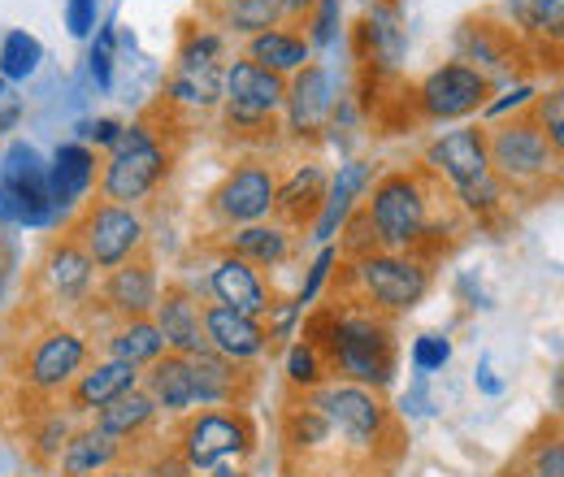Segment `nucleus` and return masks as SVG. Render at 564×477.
Instances as JSON below:
<instances>
[{
    "instance_id": "nucleus-18",
    "label": "nucleus",
    "mask_w": 564,
    "mask_h": 477,
    "mask_svg": "<svg viewBox=\"0 0 564 477\" xmlns=\"http://www.w3.org/2000/svg\"><path fill=\"white\" fill-rule=\"evenodd\" d=\"M286 118L295 135H317L326 127V118L335 113V91H330V74L322 66H304L295 74V83L286 87Z\"/></svg>"
},
{
    "instance_id": "nucleus-20",
    "label": "nucleus",
    "mask_w": 564,
    "mask_h": 477,
    "mask_svg": "<svg viewBox=\"0 0 564 477\" xmlns=\"http://www.w3.org/2000/svg\"><path fill=\"white\" fill-rule=\"evenodd\" d=\"M143 395L165 412L196 409V382H192V356L161 351L143 373Z\"/></svg>"
},
{
    "instance_id": "nucleus-12",
    "label": "nucleus",
    "mask_w": 564,
    "mask_h": 477,
    "mask_svg": "<svg viewBox=\"0 0 564 477\" xmlns=\"http://www.w3.org/2000/svg\"><path fill=\"white\" fill-rule=\"evenodd\" d=\"M274 192H279V183L265 165H239L213 192V213L221 221H235V226H257L274 208Z\"/></svg>"
},
{
    "instance_id": "nucleus-8",
    "label": "nucleus",
    "mask_w": 564,
    "mask_h": 477,
    "mask_svg": "<svg viewBox=\"0 0 564 477\" xmlns=\"http://www.w3.org/2000/svg\"><path fill=\"white\" fill-rule=\"evenodd\" d=\"M74 243L87 252V261L96 270H118L122 261H131L143 243V221L122 205H91L78 226H74Z\"/></svg>"
},
{
    "instance_id": "nucleus-24",
    "label": "nucleus",
    "mask_w": 564,
    "mask_h": 477,
    "mask_svg": "<svg viewBox=\"0 0 564 477\" xmlns=\"http://www.w3.org/2000/svg\"><path fill=\"white\" fill-rule=\"evenodd\" d=\"M122 456V443L105 430H83L62 447V474L66 477H100Z\"/></svg>"
},
{
    "instance_id": "nucleus-7",
    "label": "nucleus",
    "mask_w": 564,
    "mask_h": 477,
    "mask_svg": "<svg viewBox=\"0 0 564 477\" xmlns=\"http://www.w3.org/2000/svg\"><path fill=\"white\" fill-rule=\"evenodd\" d=\"M313 404L322 409L330 434H344L352 447H378L391 430V412L382 404V395L373 387H360V382H330V387H317Z\"/></svg>"
},
{
    "instance_id": "nucleus-37",
    "label": "nucleus",
    "mask_w": 564,
    "mask_h": 477,
    "mask_svg": "<svg viewBox=\"0 0 564 477\" xmlns=\"http://www.w3.org/2000/svg\"><path fill=\"white\" fill-rule=\"evenodd\" d=\"M286 373H291L295 387H317L322 382V356L308 343H295L291 356H286Z\"/></svg>"
},
{
    "instance_id": "nucleus-48",
    "label": "nucleus",
    "mask_w": 564,
    "mask_h": 477,
    "mask_svg": "<svg viewBox=\"0 0 564 477\" xmlns=\"http://www.w3.org/2000/svg\"><path fill=\"white\" fill-rule=\"evenodd\" d=\"M525 96H530V87H517V91H508V100H499V105H491V113H495V118H499V113H503L508 105H521Z\"/></svg>"
},
{
    "instance_id": "nucleus-30",
    "label": "nucleus",
    "mask_w": 564,
    "mask_h": 477,
    "mask_svg": "<svg viewBox=\"0 0 564 477\" xmlns=\"http://www.w3.org/2000/svg\"><path fill=\"white\" fill-rule=\"evenodd\" d=\"M152 416H156V404L135 387V391H122L118 400H109V404L100 409L96 430H105V434H113V438H131V434H140Z\"/></svg>"
},
{
    "instance_id": "nucleus-42",
    "label": "nucleus",
    "mask_w": 564,
    "mask_h": 477,
    "mask_svg": "<svg viewBox=\"0 0 564 477\" xmlns=\"http://www.w3.org/2000/svg\"><path fill=\"white\" fill-rule=\"evenodd\" d=\"M330 265H335V252H330V248H322V257L313 261V273H308V282L300 286V300H295L300 308L317 300V291H322V282H326V270H330Z\"/></svg>"
},
{
    "instance_id": "nucleus-10",
    "label": "nucleus",
    "mask_w": 564,
    "mask_h": 477,
    "mask_svg": "<svg viewBox=\"0 0 564 477\" xmlns=\"http://www.w3.org/2000/svg\"><path fill=\"white\" fill-rule=\"evenodd\" d=\"M491 96V83L478 66H465V62H452V66H438L422 87H417V100H422V113L430 122H452V118H469L487 105Z\"/></svg>"
},
{
    "instance_id": "nucleus-46",
    "label": "nucleus",
    "mask_w": 564,
    "mask_h": 477,
    "mask_svg": "<svg viewBox=\"0 0 564 477\" xmlns=\"http://www.w3.org/2000/svg\"><path fill=\"white\" fill-rule=\"evenodd\" d=\"M83 135H91L96 143H118L122 127H118V122H87V127H83Z\"/></svg>"
},
{
    "instance_id": "nucleus-51",
    "label": "nucleus",
    "mask_w": 564,
    "mask_h": 477,
    "mask_svg": "<svg viewBox=\"0 0 564 477\" xmlns=\"http://www.w3.org/2000/svg\"><path fill=\"white\" fill-rule=\"evenodd\" d=\"M100 477H143V474H135V469H109V474H100Z\"/></svg>"
},
{
    "instance_id": "nucleus-33",
    "label": "nucleus",
    "mask_w": 564,
    "mask_h": 477,
    "mask_svg": "<svg viewBox=\"0 0 564 477\" xmlns=\"http://www.w3.org/2000/svg\"><path fill=\"white\" fill-rule=\"evenodd\" d=\"M279 4L274 0H230L226 4V26L235 31H248V35H261V31H274L279 26Z\"/></svg>"
},
{
    "instance_id": "nucleus-25",
    "label": "nucleus",
    "mask_w": 564,
    "mask_h": 477,
    "mask_svg": "<svg viewBox=\"0 0 564 477\" xmlns=\"http://www.w3.org/2000/svg\"><path fill=\"white\" fill-rule=\"evenodd\" d=\"M135 382H140V369H135V365H127V360H105V365L78 373L70 400H74V409H105V404L118 400L122 391H135Z\"/></svg>"
},
{
    "instance_id": "nucleus-5",
    "label": "nucleus",
    "mask_w": 564,
    "mask_h": 477,
    "mask_svg": "<svg viewBox=\"0 0 564 477\" xmlns=\"http://www.w3.org/2000/svg\"><path fill=\"white\" fill-rule=\"evenodd\" d=\"M252 443H257V430H252V416L243 409L196 412L178 430L183 469H221L230 460H243L252 452Z\"/></svg>"
},
{
    "instance_id": "nucleus-14",
    "label": "nucleus",
    "mask_w": 564,
    "mask_h": 477,
    "mask_svg": "<svg viewBox=\"0 0 564 477\" xmlns=\"http://www.w3.org/2000/svg\"><path fill=\"white\" fill-rule=\"evenodd\" d=\"M221 40L217 35H200L183 48L178 69H174V83H170V96L183 100V105H196V109H209L213 100L221 96Z\"/></svg>"
},
{
    "instance_id": "nucleus-2",
    "label": "nucleus",
    "mask_w": 564,
    "mask_h": 477,
    "mask_svg": "<svg viewBox=\"0 0 564 477\" xmlns=\"http://www.w3.org/2000/svg\"><path fill=\"white\" fill-rule=\"evenodd\" d=\"M369 221L378 235V248L413 252L430 235V192L417 174H387L369 196Z\"/></svg>"
},
{
    "instance_id": "nucleus-13",
    "label": "nucleus",
    "mask_w": 564,
    "mask_h": 477,
    "mask_svg": "<svg viewBox=\"0 0 564 477\" xmlns=\"http://www.w3.org/2000/svg\"><path fill=\"white\" fill-rule=\"evenodd\" d=\"M83 360H87V343L74 330H48L26 356V382L35 391H62L83 373Z\"/></svg>"
},
{
    "instance_id": "nucleus-19",
    "label": "nucleus",
    "mask_w": 564,
    "mask_h": 477,
    "mask_svg": "<svg viewBox=\"0 0 564 477\" xmlns=\"http://www.w3.org/2000/svg\"><path fill=\"white\" fill-rule=\"evenodd\" d=\"M156 295H161V286H156V270H152L148 257H131V261H122L105 278V304L113 313H122L127 322L148 317L156 308Z\"/></svg>"
},
{
    "instance_id": "nucleus-29",
    "label": "nucleus",
    "mask_w": 564,
    "mask_h": 477,
    "mask_svg": "<svg viewBox=\"0 0 564 477\" xmlns=\"http://www.w3.org/2000/svg\"><path fill=\"white\" fill-rule=\"evenodd\" d=\"M291 252V239L282 226H243L230 235V257L248 261V265H279Z\"/></svg>"
},
{
    "instance_id": "nucleus-38",
    "label": "nucleus",
    "mask_w": 564,
    "mask_h": 477,
    "mask_svg": "<svg viewBox=\"0 0 564 477\" xmlns=\"http://www.w3.org/2000/svg\"><path fill=\"white\" fill-rule=\"evenodd\" d=\"M348 257H373L378 252V235H373V221H369V213L365 208H356V213H348Z\"/></svg>"
},
{
    "instance_id": "nucleus-9",
    "label": "nucleus",
    "mask_w": 564,
    "mask_h": 477,
    "mask_svg": "<svg viewBox=\"0 0 564 477\" xmlns=\"http://www.w3.org/2000/svg\"><path fill=\"white\" fill-rule=\"evenodd\" d=\"M356 278L365 286V295L387 308V313H409L417 308L430 291V270H425L417 257H400V252H373V257H360Z\"/></svg>"
},
{
    "instance_id": "nucleus-23",
    "label": "nucleus",
    "mask_w": 564,
    "mask_h": 477,
    "mask_svg": "<svg viewBox=\"0 0 564 477\" xmlns=\"http://www.w3.org/2000/svg\"><path fill=\"white\" fill-rule=\"evenodd\" d=\"M96 183V156L83 143L57 148L53 165H48V196L57 208H70L87 196V187Z\"/></svg>"
},
{
    "instance_id": "nucleus-1",
    "label": "nucleus",
    "mask_w": 564,
    "mask_h": 477,
    "mask_svg": "<svg viewBox=\"0 0 564 477\" xmlns=\"http://www.w3.org/2000/svg\"><path fill=\"white\" fill-rule=\"evenodd\" d=\"M330 356L335 369L348 373V382L360 387H387L391 373H395V339H391V326L382 317H369V313H348L339 317L335 308V326L326 343L317 347V356Z\"/></svg>"
},
{
    "instance_id": "nucleus-34",
    "label": "nucleus",
    "mask_w": 564,
    "mask_h": 477,
    "mask_svg": "<svg viewBox=\"0 0 564 477\" xmlns=\"http://www.w3.org/2000/svg\"><path fill=\"white\" fill-rule=\"evenodd\" d=\"M326 438H330V425H326V416H322V409L313 400L304 409L295 404V409L286 412V443L291 447H317Z\"/></svg>"
},
{
    "instance_id": "nucleus-39",
    "label": "nucleus",
    "mask_w": 564,
    "mask_h": 477,
    "mask_svg": "<svg viewBox=\"0 0 564 477\" xmlns=\"http://www.w3.org/2000/svg\"><path fill=\"white\" fill-rule=\"evenodd\" d=\"M525 22L552 40H561V26H564V0H534V9L525 13Z\"/></svg>"
},
{
    "instance_id": "nucleus-27",
    "label": "nucleus",
    "mask_w": 564,
    "mask_h": 477,
    "mask_svg": "<svg viewBox=\"0 0 564 477\" xmlns=\"http://www.w3.org/2000/svg\"><path fill=\"white\" fill-rule=\"evenodd\" d=\"M248 62H257L261 69H274V74H291V69H304L308 44L291 31H261V35L248 40Z\"/></svg>"
},
{
    "instance_id": "nucleus-44",
    "label": "nucleus",
    "mask_w": 564,
    "mask_h": 477,
    "mask_svg": "<svg viewBox=\"0 0 564 477\" xmlns=\"http://www.w3.org/2000/svg\"><path fill=\"white\" fill-rule=\"evenodd\" d=\"M109 66H113V31H100V44L91 48V74L100 87H109Z\"/></svg>"
},
{
    "instance_id": "nucleus-43",
    "label": "nucleus",
    "mask_w": 564,
    "mask_h": 477,
    "mask_svg": "<svg viewBox=\"0 0 564 477\" xmlns=\"http://www.w3.org/2000/svg\"><path fill=\"white\" fill-rule=\"evenodd\" d=\"M66 26H70V35H91V26H96V0H70L66 4Z\"/></svg>"
},
{
    "instance_id": "nucleus-47",
    "label": "nucleus",
    "mask_w": 564,
    "mask_h": 477,
    "mask_svg": "<svg viewBox=\"0 0 564 477\" xmlns=\"http://www.w3.org/2000/svg\"><path fill=\"white\" fill-rule=\"evenodd\" d=\"M274 4H279V13H295V18H304L317 0H274Z\"/></svg>"
},
{
    "instance_id": "nucleus-17",
    "label": "nucleus",
    "mask_w": 564,
    "mask_h": 477,
    "mask_svg": "<svg viewBox=\"0 0 564 477\" xmlns=\"http://www.w3.org/2000/svg\"><path fill=\"white\" fill-rule=\"evenodd\" d=\"M200 322H205L209 351L226 356V360H252V356L265 351V330H261V322L248 317V313H235V308H226V304H209V308L200 313Z\"/></svg>"
},
{
    "instance_id": "nucleus-16",
    "label": "nucleus",
    "mask_w": 564,
    "mask_h": 477,
    "mask_svg": "<svg viewBox=\"0 0 564 477\" xmlns=\"http://www.w3.org/2000/svg\"><path fill=\"white\" fill-rule=\"evenodd\" d=\"M192 382H196V404L200 409H243L248 391H252V373L235 369V360L217 356V351H200L192 356Z\"/></svg>"
},
{
    "instance_id": "nucleus-22",
    "label": "nucleus",
    "mask_w": 564,
    "mask_h": 477,
    "mask_svg": "<svg viewBox=\"0 0 564 477\" xmlns=\"http://www.w3.org/2000/svg\"><path fill=\"white\" fill-rule=\"evenodd\" d=\"M326 187H330L326 170L304 165V170H295V174H291V183H286V187L274 192V208H270V213H279L286 226H308V221H317V213H322Z\"/></svg>"
},
{
    "instance_id": "nucleus-40",
    "label": "nucleus",
    "mask_w": 564,
    "mask_h": 477,
    "mask_svg": "<svg viewBox=\"0 0 564 477\" xmlns=\"http://www.w3.org/2000/svg\"><path fill=\"white\" fill-rule=\"evenodd\" d=\"M447 356H452V343L438 339V335H422V339L413 343V365L425 369V373H430V369H443Z\"/></svg>"
},
{
    "instance_id": "nucleus-31",
    "label": "nucleus",
    "mask_w": 564,
    "mask_h": 477,
    "mask_svg": "<svg viewBox=\"0 0 564 477\" xmlns=\"http://www.w3.org/2000/svg\"><path fill=\"white\" fill-rule=\"evenodd\" d=\"M91 261H87V252L66 239V243H57L53 248V257H48V282H53V291L62 295V300H78L87 286H91Z\"/></svg>"
},
{
    "instance_id": "nucleus-35",
    "label": "nucleus",
    "mask_w": 564,
    "mask_h": 477,
    "mask_svg": "<svg viewBox=\"0 0 564 477\" xmlns=\"http://www.w3.org/2000/svg\"><path fill=\"white\" fill-rule=\"evenodd\" d=\"M530 118L539 122V131L547 135V143L561 152V143H564V96L561 91L539 96V100H534V109H530Z\"/></svg>"
},
{
    "instance_id": "nucleus-36",
    "label": "nucleus",
    "mask_w": 564,
    "mask_h": 477,
    "mask_svg": "<svg viewBox=\"0 0 564 477\" xmlns=\"http://www.w3.org/2000/svg\"><path fill=\"white\" fill-rule=\"evenodd\" d=\"M525 477H564V447L556 430H552V438H543V443L530 452Z\"/></svg>"
},
{
    "instance_id": "nucleus-28",
    "label": "nucleus",
    "mask_w": 564,
    "mask_h": 477,
    "mask_svg": "<svg viewBox=\"0 0 564 477\" xmlns=\"http://www.w3.org/2000/svg\"><path fill=\"white\" fill-rule=\"evenodd\" d=\"M109 351H113V360H127V365L140 369V365H152L165 351V339H161V330H156L152 317H131V322H122L113 330Z\"/></svg>"
},
{
    "instance_id": "nucleus-15",
    "label": "nucleus",
    "mask_w": 564,
    "mask_h": 477,
    "mask_svg": "<svg viewBox=\"0 0 564 477\" xmlns=\"http://www.w3.org/2000/svg\"><path fill=\"white\" fill-rule=\"evenodd\" d=\"M156 330L170 351L178 356H200L209 351V339H205V322H200V304L183 291V286H165V295H156Z\"/></svg>"
},
{
    "instance_id": "nucleus-32",
    "label": "nucleus",
    "mask_w": 564,
    "mask_h": 477,
    "mask_svg": "<svg viewBox=\"0 0 564 477\" xmlns=\"http://www.w3.org/2000/svg\"><path fill=\"white\" fill-rule=\"evenodd\" d=\"M40 57H44V48H40L35 35L9 31V35L0 40V78H31L35 66H40Z\"/></svg>"
},
{
    "instance_id": "nucleus-50",
    "label": "nucleus",
    "mask_w": 564,
    "mask_h": 477,
    "mask_svg": "<svg viewBox=\"0 0 564 477\" xmlns=\"http://www.w3.org/2000/svg\"><path fill=\"white\" fill-rule=\"evenodd\" d=\"M209 477H248V474H243V469H226V465H221V469H213Z\"/></svg>"
},
{
    "instance_id": "nucleus-3",
    "label": "nucleus",
    "mask_w": 564,
    "mask_h": 477,
    "mask_svg": "<svg viewBox=\"0 0 564 477\" xmlns=\"http://www.w3.org/2000/svg\"><path fill=\"white\" fill-rule=\"evenodd\" d=\"M487 161L503 187H530L561 170V152L547 143V135L539 131V122L530 113L487 131Z\"/></svg>"
},
{
    "instance_id": "nucleus-41",
    "label": "nucleus",
    "mask_w": 564,
    "mask_h": 477,
    "mask_svg": "<svg viewBox=\"0 0 564 477\" xmlns=\"http://www.w3.org/2000/svg\"><path fill=\"white\" fill-rule=\"evenodd\" d=\"M308 13H313V44H330L339 35V0H317Z\"/></svg>"
},
{
    "instance_id": "nucleus-21",
    "label": "nucleus",
    "mask_w": 564,
    "mask_h": 477,
    "mask_svg": "<svg viewBox=\"0 0 564 477\" xmlns=\"http://www.w3.org/2000/svg\"><path fill=\"white\" fill-rule=\"evenodd\" d=\"M209 286H213V295H217V304H226V308H235V313L265 317V308H270L265 282L257 278V270H252L248 261H239V257H221V261L213 265Z\"/></svg>"
},
{
    "instance_id": "nucleus-49",
    "label": "nucleus",
    "mask_w": 564,
    "mask_h": 477,
    "mask_svg": "<svg viewBox=\"0 0 564 477\" xmlns=\"http://www.w3.org/2000/svg\"><path fill=\"white\" fill-rule=\"evenodd\" d=\"M478 382H482V391H491V395H499V382L491 378V365H482V369H478Z\"/></svg>"
},
{
    "instance_id": "nucleus-45",
    "label": "nucleus",
    "mask_w": 564,
    "mask_h": 477,
    "mask_svg": "<svg viewBox=\"0 0 564 477\" xmlns=\"http://www.w3.org/2000/svg\"><path fill=\"white\" fill-rule=\"evenodd\" d=\"M18 118H22V105H18V96H13V91L4 87V78H0V135L13 131Z\"/></svg>"
},
{
    "instance_id": "nucleus-26",
    "label": "nucleus",
    "mask_w": 564,
    "mask_h": 477,
    "mask_svg": "<svg viewBox=\"0 0 564 477\" xmlns=\"http://www.w3.org/2000/svg\"><path fill=\"white\" fill-rule=\"evenodd\" d=\"M365 183H369V165L365 161H352V165L339 170V178L326 187V200H322V213H317V239H330L348 221V213H352L356 196L365 192Z\"/></svg>"
},
{
    "instance_id": "nucleus-4",
    "label": "nucleus",
    "mask_w": 564,
    "mask_h": 477,
    "mask_svg": "<svg viewBox=\"0 0 564 477\" xmlns=\"http://www.w3.org/2000/svg\"><path fill=\"white\" fill-rule=\"evenodd\" d=\"M165 170H170L165 143L156 139V131L148 122H135L131 131L118 135L113 152H109V165H105V200L131 208L165 178Z\"/></svg>"
},
{
    "instance_id": "nucleus-11",
    "label": "nucleus",
    "mask_w": 564,
    "mask_h": 477,
    "mask_svg": "<svg viewBox=\"0 0 564 477\" xmlns=\"http://www.w3.org/2000/svg\"><path fill=\"white\" fill-rule=\"evenodd\" d=\"M425 165L434 174H443L456 192L478 187L482 178H491V161H487V131L482 127H465L452 135L434 139L425 152Z\"/></svg>"
},
{
    "instance_id": "nucleus-6",
    "label": "nucleus",
    "mask_w": 564,
    "mask_h": 477,
    "mask_svg": "<svg viewBox=\"0 0 564 477\" xmlns=\"http://www.w3.org/2000/svg\"><path fill=\"white\" fill-rule=\"evenodd\" d=\"M226 91V122L235 131H270L274 135V113L286 100V83L274 69H261L257 62H230L221 74Z\"/></svg>"
}]
</instances>
